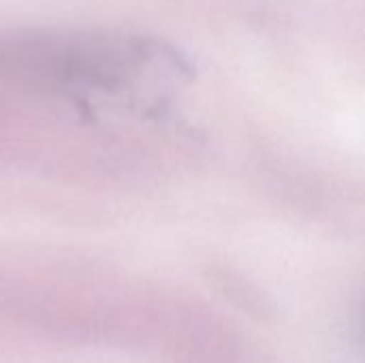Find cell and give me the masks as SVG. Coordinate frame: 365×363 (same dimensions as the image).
<instances>
[{
	"mask_svg": "<svg viewBox=\"0 0 365 363\" xmlns=\"http://www.w3.org/2000/svg\"><path fill=\"white\" fill-rule=\"evenodd\" d=\"M152 47L109 32H34L0 47V68L49 86H120Z\"/></svg>",
	"mask_w": 365,
	"mask_h": 363,
	"instance_id": "1",
	"label": "cell"
}]
</instances>
